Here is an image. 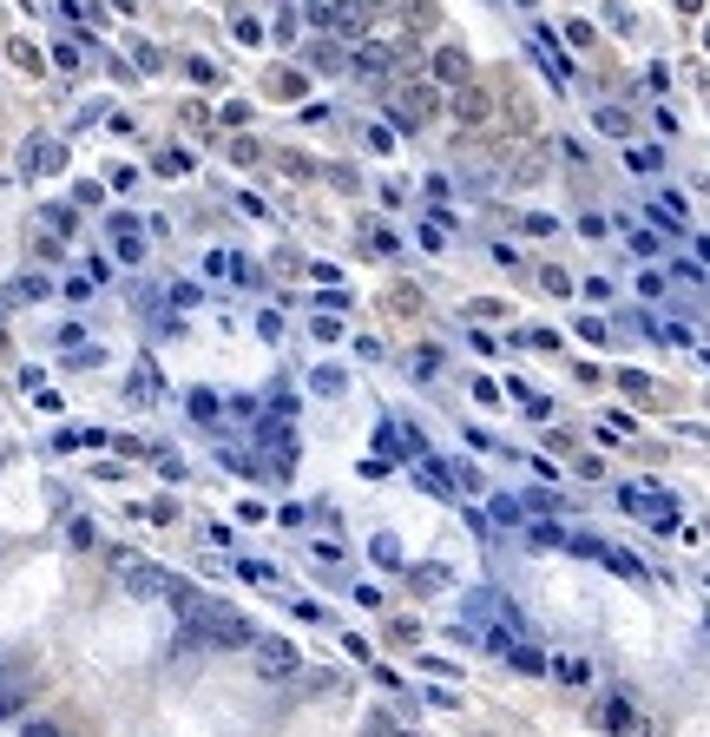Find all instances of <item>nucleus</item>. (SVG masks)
Returning <instances> with one entry per match:
<instances>
[{
  "instance_id": "6",
  "label": "nucleus",
  "mask_w": 710,
  "mask_h": 737,
  "mask_svg": "<svg viewBox=\"0 0 710 737\" xmlns=\"http://www.w3.org/2000/svg\"><path fill=\"white\" fill-rule=\"evenodd\" d=\"M205 277H217V283H257V271H250L237 250H211V257H205Z\"/></svg>"
},
{
  "instance_id": "22",
  "label": "nucleus",
  "mask_w": 710,
  "mask_h": 737,
  "mask_svg": "<svg viewBox=\"0 0 710 737\" xmlns=\"http://www.w3.org/2000/svg\"><path fill=\"white\" fill-rule=\"evenodd\" d=\"M349 382H343V368H316V395H343Z\"/></svg>"
},
{
  "instance_id": "15",
  "label": "nucleus",
  "mask_w": 710,
  "mask_h": 737,
  "mask_svg": "<svg viewBox=\"0 0 710 737\" xmlns=\"http://www.w3.org/2000/svg\"><path fill=\"white\" fill-rule=\"evenodd\" d=\"M408 586H415V593H434V586H448V566H415Z\"/></svg>"
},
{
  "instance_id": "18",
  "label": "nucleus",
  "mask_w": 710,
  "mask_h": 737,
  "mask_svg": "<svg viewBox=\"0 0 710 737\" xmlns=\"http://www.w3.org/2000/svg\"><path fill=\"white\" fill-rule=\"evenodd\" d=\"M592 119H599V132H612V139H625V112H618V106H599Z\"/></svg>"
},
{
  "instance_id": "9",
  "label": "nucleus",
  "mask_w": 710,
  "mask_h": 737,
  "mask_svg": "<svg viewBox=\"0 0 710 737\" xmlns=\"http://www.w3.org/2000/svg\"><path fill=\"white\" fill-rule=\"evenodd\" d=\"M599 725H605V731H638L632 698H605V705H599Z\"/></svg>"
},
{
  "instance_id": "13",
  "label": "nucleus",
  "mask_w": 710,
  "mask_h": 737,
  "mask_svg": "<svg viewBox=\"0 0 710 737\" xmlns=\"http://www.w3.org/2000/svg\"><path fill=\"white\" fill-rule=\"evenodd\" d=\"M434 73H441V79H467V53H461V46H441V60H434Z\"/></svg>"
},
{
  "instance_id": "8",
  "label": "nucleus",
  "mask_w": 710,
  "mask_h": 737,
  "mask_svg": "<svg viewBox=\"0 0 710 737\" xmlns=\"http://www.w3.org/2000/svg\"><path fill=\"white\" fill-rule=\"evenodd\" d=\"M355 73H388L395 66V46H382V40H355Z\"/></svg>"
},
{
  "instance_id": "7",
  "label": "nucleus",
  "mask_w": 710,
  "mask_h": 737,
  "mask_svg": "<svg viewBox=\"0 0 710 737\" xmlns=\"http://www.w3.org/2000/svg\"><path fill=\"white\" fill-rule=\"evenodd\" d=\"M112 238H118V257L125 263H145V238H139V217L132 211H112Z\"/></svg>"
},
{
  "instance_id": "5",
  "label": "nucleus",
  "mask_w": 710,
  "mask_h": 737,
  "mask_svg": "<svg viewBox=\"0 0 710 737\" xmlns=\"http://www.w3.org/2000/svg\"><path fill=\"white\" fill-rule=\"evenodd\" d=\"M60 165H66V145H60V139H27L20 172H60Z\"/></svg>"
},
{
  "instance_id": "16",
  "label": "nucleus",
  "mask_w": 710,
  "mask_h": 737,
  "mask_svg": "<svg viewBox=\"0 0 710 737\" xmlns=\"http://www.w3.org/2000/svg\"><path fill=\"white\" fill-rule=\"evenodd\" d=\"M303 60H316L323 73H335V66H343V60H335V40H310V46H303Z\"/></svg>"
},
{
  "instance_id": "27",
  "label": "nucleus",
  "mask_w": 710,
  "mask_h": 737,
  "mask_svg": "<svg viewBox=\"0 0 710 737\" xmlns=\"http://www.w3.org/2000/svg\"><path fill=\"white\" fill-rule=\"evenodd\" d=\"M527 533H533V540H539V547H560V540H566V533H560V521H533Z\"/></svg>"
},
{
  "instance_id": "28",
  "label": "nucleus",
  "mask_w": 710,
  "mask_h": 737,
  "mask_svg": "<svg viewBox=\"0 0 710 737\" xmlns=\"http://www.w3.org/2000/svg\"><path fill=\"white\" fill-rule=\"evenodd\" d=\"M158 474H165V481H184V461H178V455H165V448H158Z\"/></svg>"
},
{
  "instance_id": "4",
  "label": "nucleus",
  "mask_w": 710,
  "mask_h": 737,
  "mask_svg": "<svg viewBox=\"0 0 710 737\" xmlns=\"http://www.w3.org/2000/svg\"><path fill=\"white\" fill-rule=\"evenodd\" d=\"M112 566L125 573V586L139 599H165V593H172V573H165V566H145V560H132V553H112Z\"/></svg>"
},
{
  "instance_id": "17",
  "label": "nucleus",
  "mask_w": 710,
  "mask_h": 737,
  "mask_svg": "<svg viewBox=\"0 0 710 737\" xmlns=\"http://www.w3.org/2000/svg\"><path fill=\"white\" fill-rule=\"evenodd\" d=\"M237 579H250V586H263V579H277V566H270V560H244V566H237Z\"/></svg>"
},
{
  "instance_id": "3",
  "label": "nucleus",
  "mask_w": 710,
  "mask_h": 737,
  "mask_svg": "<svg viewBox=\"0 0 710 737\" xmlns=\"http://www.w3.org/2000/svg\"><path fill=\"white\" fill-rule=\"evenodd\" d=\"M375 7H382V0H329L316 27H329V33H349V40H362V33H368V20H375Z\"/></svg>"
},
{
  "instance_id": "26",
  "label": "nucleus",
  "mask_w": 710,
  "mask_h": 737,
  "mask_svg": "<svg viewBox=\"0 0 710 737\" xmlns=\"http://www.w3.org/2000/svg\"><path fill=\"white\" fill-rule=\"evenodd\" d=\"M46 224H53V238H66L73 231V205H46Z\"/></svg>"
},
{
  "instance_id": "14",
  "label": "nucleus",
  "mask_w": 710,
  "mask_h": 737,
  "mask_svg": "<svg viewBox=\"0 0 710 737\" xmlns=\"http://www.w3.org/2000/svg\"><path fill=\"white\" fill-rule=\"evenodd\" d=\"M454 112H461V119H487V93L461 86V99H454Z\"/></svg>"
},
{
  "instance_id": "24",
  "label": "nucleus",
  "mask_w": 710,
  "mask_h": 737,
  "mask_svg": "<svg viewBox=\"0 0 710 737\" xmlns=\"http://www.w3.org/2000/svg\"><path fill=\"white\" fill-rule=\"evenodd\" d=\"M217 409H224V401H217V395H205V389L191 395V415H198V422H217Z\"/></svg>"
},
{
  "instance_id": "10",
  "label": "nucleus",
  "mask_w": 710,
  "mask_h": 737,
  "mask_svg": "<svg viewBox=\"0 0 710 737\" xmlns=\"http://www.w3.org/2000/svg\"><path fill=\"white\" fill-rule=\"evenodd\" d=\"M651 224H665V231H684V198H651Z\"/></svg>"
},
{
  "instance_id": "20",
  "label": "nucleus",
  "mask_w": 710,
  "mask_h": 737,
  "mask_svg": "<svg viewBox=\"0 0 710 737\" xmlns=\"http://www.w3.org/2000/svg\"><path fill=\"white\" fill-rule=\"evenodd\" d=\"M553 672H560L566 684H585V678H592V665H585V659H560V665H553Z\"/></svg>"
},
{
  "instance_id": "23",
  "label": "nucleus",
  "mask_w": 710,
  "mask_h": 737,
  "mask_svg": "<svg viewBox=\"0 0 710 737\" xmlns=\"http://www.w3.org/2000/svg\"><path fill=\"white\" fill-rule=\"evenodd\" d=\"M145 395H158V368L145 362V376H132V401H145Z\"/></svg>"
},
{
  "instance_id": "25",
  "label": "nucleus",
  "mask_w": 710,
  "mask_h": 737,
  "mask_svg": "<svg viewBox=\"0 0 710 737\" xmlns=\"http://www.w3.org/2000/svg\"><path fill=\"white\" fill-rule=\"evenodd\" d=\"M658 165H665V152H658V145H638V152H632V172H658Z\"/></svg>"
},
{
  "instance_id": "2",
  "label": "nucleus",
  "mask_w": 710,
  "mask_h": 737,
  "mask_svg": "<svg viewBox=\"0 0 710 737\" xmlns=\"http://www.w3.org/2000/svg\"><path fill=\"white\" fill-rule=\"evenodd\" d=\"M250 659H257V678H263V684H283V678H296V672H303L296 645H290V639H277V632L250 639Z\"/></svg>"
},
{
  "instance_id": "19",
  "label": "nucleus",
  "mask_w": 710,
  "mask_h": 737,
  "mask_svg": "<svg viewBox=\"0 0 710 737\" xmlns=\"http://www.w3.org/2000/svg\"><path fill=\"white\" fill-rule=\"evenodd\" d=\"M375 560L382 566H401V540H395V533H375Z\"/></svg>"
},
{
  "instance_id": "1",
  "label": "nucleus",
  "mask_w": 710,
  "mask_h": 737,
  "mask_svg": "<svg viewBox=\"0 0 710 737\" xmlns=\"http://www.w3.org/2000/svg\"><path fill=\"white\" fill-rule=\"evenodd\" d=\"M172 599H178V619H184V639H211V645H250L257 639V626L244 612H230L224 599H205L178 579H172Z\"/></svg>"
},
{
  "instance_id": "11",
  "label": "nucleus",
  "mask_w": 710,
  "mask_h": 737,
  "mask_svg": "<svg viewBox=\"0 0 710 737\" xmlns=\"http://www.w3.org/2000/svg\"><path fill=\"white\" fill-rule=\"evenodd\" d=\"M599 560L612 566V573H625V579H645V566H638V553H625V547H599Z\"/></svg>"
},
{
  "instance_id": "21",
  "label": "nucleus",
  "mask_w": 710,
  "mask_h": 737,
  "mask_svg": "<svg viewBox=\"0 0 710 737\" xmlns=\"http://www.w3.org/2000/svg\"><path fill=\"white\" fill-rule=\"evenodd\" d=\"M415 376H421V382L441 376V349H415Z\"/></svg>"
},
{
  "instance_id": "12",
  "label": "nucleus",
  "mask_w": 710,
  "mask_h": 737,
  "mask_svg": "<svg viewBox=\"0 0 710 737\" xmlns=\"http://www.w3.org/2000/svg\"><path fill=\"white\" fill-rule=\"evenodd\" d=\"M421 488H428V494H454V467L448 461H421Z\"/></svg>"
}]
</instances>
